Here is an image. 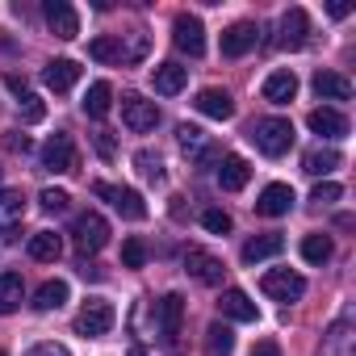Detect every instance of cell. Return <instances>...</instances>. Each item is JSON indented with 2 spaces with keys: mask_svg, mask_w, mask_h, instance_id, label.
<instances>
[{
  "mask_svg": "<svg viewBox=\"0 0 356 356\" xmlns=\"http://www.w3.org/2000/svg\"><path fill=\"white\" fill-rule=\"evenodd\" d=\"M5 147H13V151H30V138H26V134H22V138H17V134H5Z\"/></svg>",
  "mask_w": 356,
  "mask_h": 356,
  "instance_id": "cell-42",
  "label": "cell"
},
{
  "mask_svg": "<svg viewBox=\"0 0 356 356\" xmlns=\"http://www.w3.org/2000/svg\"><path fill=\"white\" fill-rule=\"evenodd\" d=\"M88 59H97V63H122V38H109V34L92 38L88 42Z\"/></svg>",
  "mask_w": 356,
  "mask_h": 356,
  "instance_id": "cell-32",
  "label": "cell"
},
{
  "mask_svg": "<svg viewBox=\"0 0 356 356\" xmlns=\"http://www.w3.org/2000/svg\"><path fill=\"white\" fill-rule=\"evenodd\" d=\"M185 268H189L202 285H222V260L210 256L206 248H189V252H185Z\"/></svg>",
  "mask_w": 356,
  "mask_h": 356,
  "instance_id": "cell-12",
  "label": "cell"
},
{
  "mask_svg": "<svg viewBox=\"0 0 356 356\" xmlns=\"http://www.w3.org/2000/svg\"><path fill=\"white\" fill-rule=\"evenodd\" d=\"M151 84H155L159 97H176V92L189 84V67H181V63H159L151 72Z\"/></svg>",
  "mask_w": 356,
  "mask_h": 356,
  "instance_id": "cell-18",
  "label": "cell"
},
{
  "mask_svg": "<svg viewBox=\"0 0 356 356\" xmlns=\"http://www.w3.org/2000/svg\"><path fill=\"white\" fill-rule=\"evenodd\" d=\"M218 306H222V314H227L231 323H256V318H260V310H256V302H252V298H248L243 289H227Z\"/></svg>",
  "mask_w": 356,
  "mask_h": 356,
  "instance_id": "cell-23",
  "label": "cell"
},
{
  "mask_svg": "<svg viewBox=\"0 0 356 356\" xmlns=\"http://www.w3.org/2000/svg\"><path fill=\"white\" fill-rule=\"evenodd\" d=\"M256 42H260L256 22H235L231 30H222V55L227 59H243L248 51H256Z\"/></svg>",
  "mask_w": 356,
  "mask_h": 356,
  "instance_id": "cell-11",
  "label": "cell"
},
{
  "mask_svg": "<svg viewBox=\"0 0 356 356\" xmlns=\"http://www.w3.org/2000/svg\"><path fill=\"white\" fill-rule=\"evenodd\" d=\"M314 92H318L323 101H348V97H352V80L339 76V72H318V76H314Z\"/></svg>",
  "mask_w": 356,
  "mask_h": 356,
  "instance_id": "cell-24",
  "label": "cell"
},
{
  "mask_svg": "<svg viewBox=\"0 0 356 356\" xmlns=\"http://www.w3.org/2000/svg\"><path fill=\"white\" fill-rule=\"evenodd\" d=\"M281 252H285V239L281 235H252L239 256H243V264H260V260H273Z\"/></svg>",
  "mask_w": 356,
  "mask_h": 356,
  "instance_id": "cell-22",
  "label": "cell"
},
{
  "mask_svg": "<svg viewBox=\"0 0 356 356\" xmlns=\"http://www.w3.org/2000/svg\"><path fill=\"white\" fill-rule=\"evenodd\" d=\"M72 235H76V248H80L84 256H92V252H101V248L109 243V222H105L97 210H84V214L72 222Z\"/></svg>",
  "mask_w": 356,
  "mask_h": 356,
  "instance_id": "cell-4",
  "label": "cell"
},
{
  "mask_svg": "<svg viewBox=\"0 0 356 356\" xmlns=\"http://www.w3.org/2000/svg\"><path fill=\"white\" fill-rule=\"evenodd\" d=\"M30 256L42 260V264H55L63 256V239L55 231H38V235H30Z\"/></svg>",
  "mask_w": 356,
  "mask_h": 356,
  "instance_id": "cell-27",
  "label": "cell"
},
{
  "mask_svg": "<svg viewBox=\"0 0 356 356\" xmlns=\"http://www.w3.org/2000/svg\"><path fill=\"white\" fill-rule=\"evenodd\" d=\"M193 105H197V113H206V118H214V122L235 118V101H231V92H227V88H202Z\"/></svg>",
  "mask_w": 356,
  "mask_h": 356,
  "instance_id": "cell-15",
  "label": "cell"
},
{
  "mask_svg": "<svg viewBox=\"0 0 356 356\" xmlns=\"http://www.w3.org/2000/svg\"><path fill=\"white\" fill-rule=\"evenodd\" d=\"M176 138H181V147H185V155H202V159H210L214 151H210V138H206V130H197V126H181L176 130Z\"/></svg>",
  "mask_w": 356,
  "mask_h": 356,
  "instance_id": "cell-31",
  "label": "cell"
},
{
  "mask_svg": "<svg viewBox=\"0 0 356 356\" xmlns=\"http://www.w3.org/2000/svg\"><path fill=\"white\" fill-rule=\"evenodd\" d=\"M26 298V281L22 273H0V314H13Z\"/></svg>",
  "mask_w": 356,
  "mask_h": 356,
  "instance_id": "cell-25",
  "label": "cell"
},
{
  "mask_svg": "<svg viewBox=\"0 0 356 356\" xmlns=\"http://www.w3.org/2000/svg\"><path fill=\"white\" fill-rule=\"evenodd\" d=\"M109 109H113V88H109L105 80L88 84V92H84V113H88V118H105Z\"/></svg>",
  "mask_w": 356,
  "mask_h": 356,
  "instance_id": "cell-29",
  "label": "cell"
},
{
  "mask_svg": "<svg viewBox=\"0 0 356 356\" xmlns=\"http://www.w3.org/2000/svg\"><path fill=\"white\" fill-rule=\"evenodd\" d=\"M248 181H252V163H248L243 155H227L222 168H218V185H222L227 193H239Z\"/></svg>",
  "mask_w": 356,
  "mask_h": 356,
  "instance_id": "cell-20",
  "label": "cell"
},
{
  "mask_svg": "<svg viewBox=\"0 0 356 356\" xmlns=\"http://www.w3.org/2000/svg\"><path fill=\"white\" fill-rule=\"evenodd\" d=\"M235 352V331L227 323H210L206 327V356H231Z\"/></svg>",
  "mask_w": 356,
  "mask_h": 356,
  "instance_id": "cell-30",
  "label": "cell"
},
{
  "mask_svg": "<svg viewBox=\"0 0 356 356\" xmlns=\"http://www.w3.org/2000/svg\"><path fill=\"white\" fill-rule=\"evenodd\" d=\"M343 163V155L335 151V147H318V151H310L306 159H302V172L306 176H327V172H335Z\"/></svg>",
  "mask_w": 356,
  "mask_h": 356,
  "instance_id": "cell-26",
  "label": "cell"
},
{
  "mask_svg": "<svg viewBox=\"0 0 356 356\" xmlns=\"http://www.w3.org/2000/svg\"><path fill=\"white\" fill-rule=\"evenodd\" d=\"M331 252H335V248H331V239H327V235H318V231L302 239V260H306V264H327V260H331Z\"/></svg>",
  "mask_w": 356,
  "mask_h": 356,
  "instance_id": "cell-33",
  "label": "cell"
},
{
  "mask_svg": "<svg viewBox=\"0 0 356 356\" xmlns=\"http://www.w3.org/2000/svg\"><path fill=\"white\" fill-rule=\"evenodd\" d=\"M67 202H72V197H67L63 189H42V193H38V206H42L47 214H63Z\"/></svg>",
  "mask_w": 356,
  "mask_h": 356,
  "instance_id": "cell-36",
  "label": "cell"
},
{
  "mask_svg": "<svg viewBox=\"0 0 356 356\" xmlns=\"http://www.w3.org/2000/svg\"><path fill=\"white\" fill-rule=\"evenodd\" d=\"M42 118H47V105H42V97L26 92V97H22V122H30V126H34V122H42Z\"/></svg>",
  "mask_w": 356,
  "mask_h": 356,
  "instance_id": "cell-37",
  "label": "cell"
},
{
  "mask_svg": "<svg viewBox=\"0 0 356 356\" xmlns=\"http://www.w3.org/2000/svg\"><path fill=\"white\" fill-rule=\"evenodd\" d=\"M172 42L181 47L189 59H202V55H206V30H202V22H197L193 13H176V22H172Z\"/></svg>",
  "mask_w": 356,
  "mask_h": 356,
  "instance_id": "cell-5",
  "label": "cell"
},
{
  "mask_svg": "<svg viewBox=\"0 0 356 356\" xmlns=\"http://www.w3.org/2000/svg\"><path fill=\"white\" fill-rule=\"evenodd\" d=\"M134 168L147 176V181H163V163H159V155H151V151H138V155H134Z\"/></svg>",
  "mask_w": 356,
  "mask_h": 356,
  "instance_id": "cell-35",
  "label": "cell"
},
{
  "mask_svg": "<svg viewBox=\"0 0 356 356\" xmlns=\"http://www.w3.org/2000/svg\"><path fill=\"white\" fill-rule=\"evenodd\" d=\"M26 356H72V352H67L63 343H55V339H42V343H34Z\"/></svg>",
  "mask_w": 356,
  "mask_h": 356,
  "instance_id": "cell-40",
  "label": "cell"
},
{
  "mask_svg": "<svg viewBox=\"0 0 356 356\" xmlns=\"http://www.w3.org/2000/svg\"><path fill=\"white\" fill-rule=\"evenodd\" d=\"M339 197H343V189H339L335 181H323V185H314V193H310L314 206H331V202H339Z\"/></svg>",
  "mask_w": 356,
  "mask_h": 356,
  "instance_id": "cell-39",
  "label": "cell"
},
{
  "mask_svg": "<svg viewBox=\"0 0 356 356\" xmlns=\"http://www.w3.org/2000/svg\"><path fill=\"white\" fill-rule=\"evenodd\" d=\"M252 356H281V348H277V339H260L252 348Z\"/></svg>",
  "mask_w": 356,
  "mask_h": 356,
  "instance_id": "cell-41",
  "label": "cell"
},
{
  "mask_svg": "<svg viewBox=\"0 0 356 356\" xmlns=\"http://www.w3.org/2000/svg\"><path fill=\"white\" fill-rule=\"evenodd\" d=\"M122 122H126L134 134H147V130L159 126V109H155V101H143L138 92H126V97H122Z\"/></svg>",
  "mask_w": 356,
  "mask_h": 356,
  "instance_id": "cell-6",
  "label": "cell"
},
{
  "mask_svg": "<svg viewBox=\"0 0 356 356\" xmlns=\"http://www.w3.org/2000/svg\"><path fill=\"white\" fill-rule=\"evenodd\" d=\"M97 151H101V155H105V159H109V155H113V143H109V138H105V134H97Z\"/></svg>",
  "mask_w": 356,
  "mask_h": 356,
  "instance_id": "cell-43",
  "label": "cell"
},
{
  "mask_svg": "<svg viewBox=\"0 0 356 356\" xmlns=\"http://www.w3.org/2000/svg\"><path fill=\"white\" fill-rule=\"evenodd\" d=\"M306 34H310V17H306V9H289V13H281V38H277V47L298 51V47L306 42Z\"/></svg>",
  "mask_w": 356,
  "mask_h": 356,
  "instance_id": "cell-14",
  "label": "cell"
},
{
  "mask_svg": "<svg viewBox=\"0 0 356 356\" xmlns=\"http://www.w3.org/2000/svg\"><path fill=\"white\" fill-rule=\"evenodd\" d=\"M202 227H206L210 235H227V231H231V214H227V210H206V214H202Z\"/></svg>",
  "mask_w": 356,
  "mask_h": 356,
  "instance_id": "cell-38",
  "label": "cell"
},
{
  "mask_svg": "<svg viewBox=\"0 0 356 356\" xmlns=\"http://www.w3.org/2000/svg\"><path fill=\"white\" fill-rule=\"evenodd\" d=\"M42 17H47V26L55 30V38H63V42H72V38L80 34V17H76V9L67 5V0H47V5H42Z\"/></svg>",
  "mask_w": 356,
  "mask_h": 356,
  "instance_id": "cell-9",
  "label": "cell"
},
{
  "mask_svg": "<svg viewBox=\"0 0 356 356\" xmlns=\"http://www.w3.org/2000/svg\"><path fill=\"white\" fill-rule=\"evenodd\" d=\"M67 281H47V285H38V293H34V310L38 314H51V310H59L63 302H67Z\"/></svg>",
  "mask_w": 356,
  "mask_h": 356,
  "instance_id": "cell-28",
  "label": "cell"
},
{
  "mask_svg": "<svg viewBox=\"0 0 356 356\" xmlns=\"http://www.w3.org/2000/svg\"><path fill=\"white\" fill-rule=\"evenodd\" d=\"M92 193H97V197H105V202H109L122 218H130V222H143V218H147V202H143L134 189H122V185L97 181V185H92Z\"/></svg>",
  "mask_w": 356,
  "mask_h": 356,
  "instance_id": "cell-3",
  "label": "cell"
},
{
  "mask_svg": "<svg viewBox=\"0 0 356 356\" xmlns=\"http://www.w3.org/2000/svg\"><path fill=\"white\" fill-rule=\"evenodd\" d=\"M181 323H185V298L181 293H163L159 306H155V327L163 339H176L181 335Z\"/></svg>",
  "mask_w": 356,
  "mask_h": 356,
  "instance_id": "cell-10",
  "label": "cell"
},
{
  "mask_svg": "<svg viewBox=\"0 0 356 356\" xmlns=\"http://www.w3.org/2000/svg\"><path fill=\"white\" fill-rule=\"evenodd\" d=\"M122 264L126 268H143L147 264V243L143 239H126L122 243Z\"/></svg>",
  "mask_w": 356,
  "mask_h": 356,
  "instance_id": "cell-34",
  "label": "cell"
},
{
  "mask_svg": "<svg viewBox=\"0 0 356 356\" xmlns=\"http://www.w3.org/2000/svg\"><path fill=\"white\" fill-rule=\"evenodd\" d=\"M293 210V189L289 185H268L260 197H256V214H264V218H285Z\"/></svg>",
  "mask_w": 356,
  "mask_h": 356,
  "instance_id": "cell-13",
  "label": "cell"
},
{
  "mask_svg": "<svg viewBox=\"0 0 356 356\" xmlns=\"http://www.w3.org/2000/svg\"><path fill=\"white\" fill-rule=\"evenodd\" d=\"M306 122H310V130L323 134V138H343V134H348V118H343L339 109H331V105H318Z\"/></svg>",
  "mask_w": 356,
  "mask_h": 356,
  "instance_id": "cell-19",
  "label": "cell"
},
{
  "mask_svg": "<svg viewBox=\"0 0 356 356\" xmlns=\"http://www.w3.org/2000/svg\"><path fill=\"white\" fill-rule=\"evenodd\" d=\"M0 356H5V352H0Z\"/></svg>",
  "mask_w": 356,
  "mask_h": 356,
  "instance_id": "cell-46",
  "label": "cell"
},
{
  "mask_svg": "<svg viewBox=\"0 0 356 356\" xmlns=\"http://www.w3.org/2000/svg\"><path fill=\"white\" fill-rule=\"evenodd\" d=\"M113 323H118L113 302H105V298H88V302L80 306V314H76V335H84V339H101V335L113 331Z\"/></svg>",
  "mask_w": 356,
  "mask_h": 356,
  "instance_id": "cell-2",
  "label": "cell"
},
{
  "mask_svg": "<svg viewBox=\"0 0 356 356\" xmlns=\"http://www.w3.org/2000/svg\"><path fill=\"white\" fill-rule=\"evenodd\" d=\"M260 289H264L268 298H277V302H298V298L306 293V281H302L298 273H289V268H268V273L260 277Z\"/></svg>",
  "mask_w": 356,
  "mask_h": 356,
  "instance_id": "cell-8",
  "label": "cell"
},
{
  "mask_svg": "<svg viewBox=\"0 0 356 356\" xmlns=\"http://www.w3.org/2000/svg\"><path fill=\"white\" fill-rule=\"evenodd\" d=\"M42 80H47V88L67 92V88L80 80V63H76V59H51V63L42 67Z\"/></svg>",
  "mask_w": 356,
  "mask_h": 356,
  "instance_id": "cell-21",
  "label": "cell"
},
{
  "mask_svg": "<svg viewBox=\"0 0 356 356\" xmlns=\"http://www.w3.org/2000/svg\"><path fill=\"white\" fill-rule=\"evenodd\" d=\"M260 92H264V101H268V105H289V101L298 97V76H293L289 67H281V72H273V76L264 80V88H260Z\"/></svg>",
  "mask_w": 356,
  "mask_h": 356,
  "instance_id": "cell-16",
  "label": "cell"
},
{
  "mask_svg": "<svg viewBox=\"0 0 356 356\" xmlns=\"http://www.w3.org/2000/svg\"><path fill=\"white\" fill-rule=\"evenodd\" d=\"M130 356H147V348H130Z\"/></svg>",
  "mask_w": 356,
  "mask_h": 356,
  "instance_id": "cell-45",
  "label": "cell"
},
{
  "mask_svg": "<svg viewBox=\"0 0 356 356\" xmlns=\"http://www.w3.org/2000/svg\"><path fill=\"white\" fill-rule=\"evenodd\" d=\"M252 143L268 155V159H281L289 147H293V122L289 118H264L252 126Z\"/></svg>",
  "mask_w": 356,
  "mask_h": 356,
  "instance_id": "cell-1",
  "label": "cell"
},
{
  "mask_svg": "<svg viewBox=\"0 0 356 356\" xmlns=\"http://www.w3.org/2000/svg\"><path fill=\"white\" fill-rule=\"evenodd\" d=\"M26 218V197L17 189H0V239H9Z\"/></svg>",
  "mask_w": 356,
  "mask_h": 356,
  "instance_id": "cell-17",
  "label": "cell"
},
{
  "mask_svg": "<svg viewBox=\"0 0 356 356\" xmlns=\"http://www.w3.org/2000/svg\"><path fill=\"white\" fill-rule=\"evenodd\" d=\"M9 88H13L17 97H26V80H22V76H9Z\"/></svg>",
  "mask_w": 356,
  "mask_h": 356,
  "instance_id": "cell-44",
  "label": "cell"
},
{
  "mask_svg": "<svg viewBox=\"0 0 356 356\" xmlns=\"http://www.w3.org/2000/svg\"><path fill=\"white\" fill-rule=\"evenodd\" d=\"M42 168L47 172H76V143H72V134L55 130L42 143Z\"/></svg>",
  "mask_w": 356,
  "mask_h": 356,
  "instance_id": "cell-7",
  "label": "cell"
}]
</instances>
